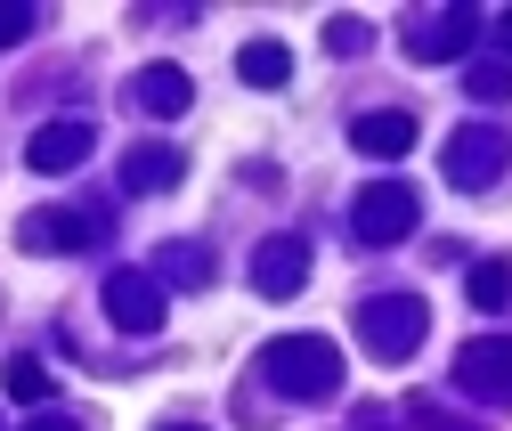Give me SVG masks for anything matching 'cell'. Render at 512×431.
<instances>
[{
	"mask_svg": "<svg viewBox=\"0 0 512 431\" xmlns=\"http://www.w3.org/2000/svg\"><path fill=\"white\" fill-rule=\"evenodd\" d=\"M366 41H374V33H366V17H334V49H342V57H358Z\"/></svg>",
	"mask_w": 512,
	"mask_h": 431,
	"instance_id": "cell-18",
	"label": "cell"
},
{
	"mask_svg": "<svg viewBox=\"0 0 512 431\" xmlns=\"http://www.w3.org/2000/svg\"><path fill=\"white\" fill-rule=\"evenodd\" d=\"M350 212H358V236H366V244H399V236H415V212H423V204H415L407 179H374Z\"/></svg>",
	"mask_w": 512,
	"mask_h": 431,
	"instance_id": "cell-5",
	"label": "cell"
},
{
	"mask_svg": "<svg viewBox=\"0 0 512 431\" xmlns=\"http://www.w3.org/2000/svg\"><path fill=\"white\" fill-rule=\"evenodd\" d=\"M447 179H456V188H496V179H504V163H512V139L496 131V122H464V131H447Z\"/></svg>",
	"mask_w": 512,
	"mask_h": 431,
	"instance_id": "cell-3",
	"label": "cell"
},
{
	"mask_svg": "<svg viewBox=\"0 0 512 431\" xmlns=\"http://www.w3.org/2000/svg\"><path fill=\"white\" fill-rule=\"evenodd\" d=\"M301 277H309V253H301L293 236H277V244H261V253H252V285H261L269 301L301 293Z\"/></svg>",
	"mask_w": 512,
	"mask_h": 431,
	"instance_id": "cell-7",
	"label": "cell"
},
{
	"mask_svg": "<svg viewBox=\"0 0 512 431\" xmlns=\"http://www.w3.org/2000/svg\"><path fill=\"white\" fill-rule=\"evenodd\" d=\"M496 49H504V66H512V9L496 17Z\"/></svg>",
	"mask_w": 512,
	"mask_h": 431,
	"instance_id": "cell-21",
	"label": "cell"
},
{
	"mask_svg": "<svg viewBox=\"0 0 512 431\" xmlns=\"http://www.w3.org/2000/svg\"><path fill=\"white\" fill-rule=\"evenodd\" d=\"M407 431H472V423H447V415H431V407L415 399V407H407Z\"/></svg>",
	"mask_w": 512,
	"mask_h": 431,
	"instance_id": "cell-19",
	"label": "cell"
},
{
	"mask_svg": "<svg viewBox=\"0 0 512 431\" xmlns=\"http://www.w3.org/2000/svg\"><path fill=\"white\" fill-rule=\"evenodd\" d=\"M423 334H431V310H423L415 293H391V301H366V310H358V342H366L382 366L415 358V350H423Z\"/></svg>",
	"mask_w": 512,
	"mask_h": 431,
	"instance_id": "cell-2",
	"label": "cell"
},
{
	"mask_svg": "<svg viewBox=\"0 0 512 431\" xmlns=\"http://www.w3.org/2000/svg\"><path fill=\"white\" fill-rule=\"evenodd\" d=\"M9 391H17V399H41V391H49V375H41L33 358H17V366H9Z\"/></svg>",
	"mask_w": 512,
	"mask_h": 431,
	"instance_id": "cell-17",
	"label": "cell"
},
{
	"mask_svg": "<svg viewBox=\"0 0 512 431\" xmlns=\"http://www.w3.org/2000/svg\"><path fill=\"white\" fill-rule=\"evenodd\" d=\"M17 236H25V253H57V244H66V253H74V244H82L90 228H82L74 212H33V220H25Z\"/></svg>",
	"mask_w": 512,
	"mask_h": 431,
	"instance_id": "cell-11",
	"label": "cell"
},
{
	"mask_svg": "<svg viewBox=\"0 0 512 431\" xmlns=\"http://www.w3.org/2000/svg\"><path fill=\"white\" fill-rule=\"evenodd\" d=\"M82 155H90V122H57L33 139V171H74Z\"/></svg>",
	"mask_w": 512,
	"mask_h": 431,
	"instance_id": "cell-10",
	"label": "cell"
},
{
	"mask_svg": "<svg viewBox=\"0 0 512 431\" xmlns=\"http://www.w3.org/2000/svg\"><path fill=\"white\" fill-rule=\"evenodd\" d=\"M456 391L480 407H512V342L504 334H480L456 350Z\"/></svg>",
	"mask_w": 512,
	"mask_h": 431,
	"instance_id": "cell-4",
	"label": "cell"
},
{
	"mask_svg": "<svg viewBox=\"0 0 512 431\" xmlns=\"http://www.w3.org/2000/svg\"><path fill=\"white\" fill-rule=\"evenodd\" d=\"M33 431H74V415H49V423H33Z\"/></svg>",
	"mask_w": 512,
	"mask_h": 431,
	"instance_id": "cell-22",
	"label": "cell"
},
{
	"mask_svg": "<svg viewBox=\"0 0 512 431\" xmlns=\"http://www.w3.org/2000/svg\"><path fill=\"white\" fill-rule=\"evenodd\" d=\"M472 33H480V17H472V9H431V17H415V25H407V57H423V66H439V57H464V49H472Z\"/></svg>",
	"mask_w": 512,
	"mask_h": 431,
	"instance_id": "cell-6",
	"label": "cell"
},
{
	"mask_svg": "<svg viewBox=\"0 0 512 431\" xmlns=\"http://www.w3.org/2000/svg\"><path fill=\"white\" fill-rule=\"evenodd\" d=\"M236 74H244V82H261V90H277V82L293 74V57H285V41H252V49L236 57Z\"/></svg>",
	"mask_w": 512,
	"mask_h": 431,
	"instance_id": "cell-12",
	"label": "cell"
},
{
	"mask_svg": "<svg viewBox=\"0 0 512 431\" xmlns=\"http://www.w3.org/2000/svg\"><path fill=\"white\" fill-rule=\"evenodd\" d=\"M269 383L285 399H334L342 391V350L326 334H285V342H269Z\"/></svg>",
	"mask_w": 512,
	"mask_h": 431,
	"instance_id": "cell-1",
	"label": "cell"
},
{
	"mask_svg": "<svg viewBox=\"0 0 512 431\" xmlns=\"http://www.w3.org/2000/svg\"><path fill=\"white\" fill-rule=\"evenodd\" d=\"M106 310H114V326H139V334H147V326L163 318V301H155V285H147V277L122 269V277L106 285Z\"/></svg>",
	"mask_w": 512,
	"mask_h": 431,
	"instance_id": "cell-9",
	"label": "cell"
},
{
	"mask_svg": "<svg viewBox=\"0 0 512 431\" xmlns=\"http://www.w3.org/2000/svg\"><path fill=\"white\" fill-rule=\"evenodd\" d=\"M472 98H480V106H504V98H512V66H504V57L472 66Z\"/></svg>",
	"mask_w": 512,
	"mask_h": 431,
	"instance_id": "cell-16",
	"label": "cell"
},
{
	"mask_svg": "<svg viewBox=\"0 0 512 431\" xmlns=\"http://www.w3.org/2000/svg\"><path fill=\"white\" fill-rule=\"evenodd\" d=\"M350 147H358V155H374V163H399V155L415 147V122H407V114H358Z\"/></svg>",
	"mask_w": 512,
	"mask_h": 431,
	"instance_id": "cell-8",
	"label": "cell"
},
{
	"mask_svg": "<svg viewBox=\"0 0 512 431\" xmlns=\"http://www.w3.org/2000/svg\"><path fill=\"white\" fill-rule=\"evenodd\" d=\"M179 179V155L171 147H139L131 163H122V188H171Z\"/></svg>",
	"mask_w": 512,
	"mask_h": 431,
	"instance_id": "cell-14",
	"label": "cell"
},
{
	"mask_svg": "<svg viewBox=\"0 0 512 431\" xmlns=\"http://www.w3.org/2000/svg\"><path fill=\"white\" fill-rule=\"evenodd\" d=\"M464 293L480 301V310H504V301H512V261H504V253L472 261V285H464Z\"/></svg>",
	"mask_w": 512,
	"mask_h": 431,
	"instance_id": "cell-13",
	"label": "cell"
},
{
	"mask_svg": "<svg viewBox=\"0 0 512 431\" xmlns=\"http://www.w3.org/2000/svg\"><path fill=\"white\" fill-rule=\"evenodd\" d=\"M179 431H187V423H179Z\"/></svg>",
	"mask_w": 512,
	"mask_h": 431,
	"instance_id": "cell-23",
	"label": "cell"
},
{
	"mask_svg": "<svg viewBox=\"0 0 512 431\" xmlns=\"http://www.w3.org/2000/svg\"><path fill=\"white\" fill-rule=\"evenodd\" d=\"M25 25H33V9H0V49L25 41Z\"/></svg>",
	"mask_w": 512,
	"mask_h": 431,
	"instance_id": "cell-20",
	"label": "cell"
},
{
	"mask_svg": "<svg viewBox=\"0 0 512 431\" xmlns=\"http://www.w3.org/2000/svg\"><path fill=\"white\" fill-rule=\"evenodd\" d=\"M139 106L179 114V106H187V74H179V66H147V74H139Z\"/></svg>",
	"mask_w": 512,
	"mask_h": 431,
	"instance_id": "cell-15",
	"label": "cell"
}]
</instances>
